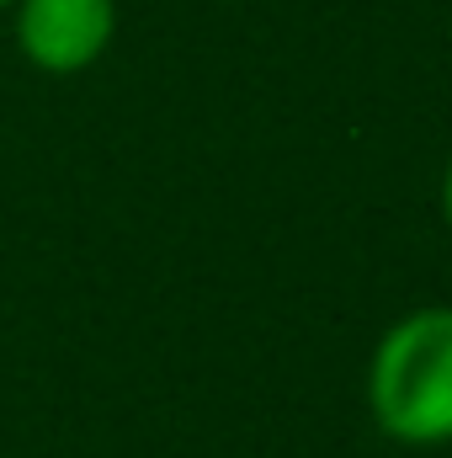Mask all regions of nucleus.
<instances>
[{
  "label": "nucleus",
  "instance_id": "f257e3e1",
  "mask_svg": "<svg viewBox=\"0 0 452 458\" xmlns=\"http://www.w3.org/2000/svg\"><path fill=\"white\" fill-rule=\"evenodd\" d=\"M367 416L399 448L452 443V304H421L372 342Z\"/></svg>",
  "mask_w": 452,
  "mask_h": 458
},
{
  "label": "nucleus",
  "instance_id": "f03ea898",
  "mask_svg": "<svg viewBox=\"0 0 452 458\" xmlns=\"http://www.w3.org/2000/svg\"><path fill=\"white\" fill-rule=\"evenodd\" d=\"M11 32L32 70L80 75L117 38V0H11Z\"/></svg>",
  "mask_w": 452,
  "mask_h": 458
},
{
  "label": "nucleus",
  "instance_id": "7ed1b4c3",
  "mask_svg": "<svg viewBox=\"0 0 452 458\" xmlns=\"http://www.w3.org/2000/svg\"><path fill=\"white\" fill-rule=\"evenodd\" d=\"M442 219L452 229V160H448V171H442Z\"/></svg>",
  "mask_w": 452,
  "mask_h": 458
},
{
  "label": "nucleus",
  "instance_id": "20e7f679",
  "mask_svg": "<svg viewBox=\"0 0 452 458\" xmlns=\"http://www.w3.org/2000/svg\"><path fill=\"white\" fill-rule=\"evenodd\" d=\"M0 11H11V0H0Z\"/></svg>",
  "mask_w": 452,
  "mask_h": 458
}]
</instances>
